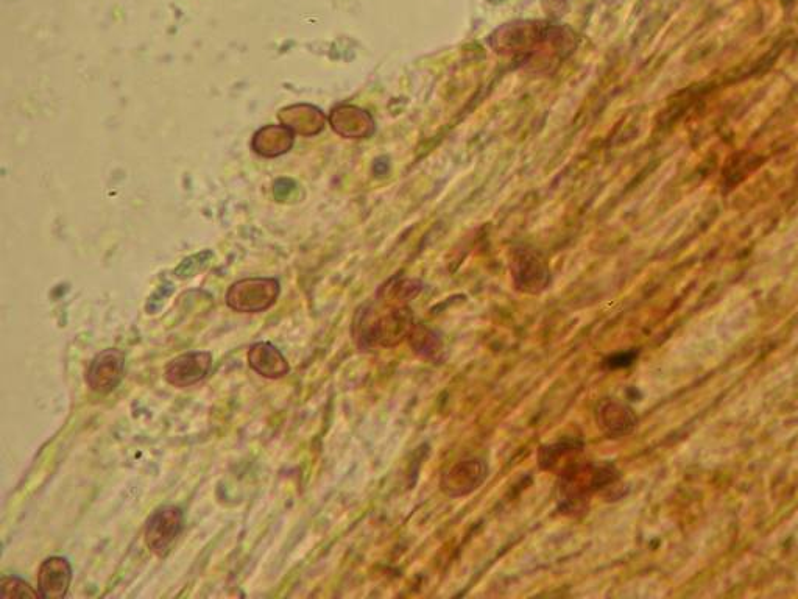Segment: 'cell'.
<instances>
[{
  "instance_id": "6da1fadb",
  "label": "cell",
  "mask_w": 798,
  "mask_h": 599,
  "mask_svg": "<svg viewBox=\"0 0 798 599\" xmlns=\"http://www.w3.org/2000/svg\"><path fill=\"white\" fill-rule=\"evenodd\" d=\"M407 288L382 289L378 300L367 303L356 312L353 337L359 350L395 348L407 341L417 320L406 305Z\"/></svg>"
},
{
  "instance_id": "7a4b0ae2",
  "label": "cell",
  "mask_w": 798,
  "mask_h": 599,
  "mask_svg": "<svg viewBox=\"0 0 798 599\" xmlns=\"http://www.w3.org/2000/svg\"><path fill=\"white\" fill-rule=\"evenodd\" d=\"M618 484L619 472L613 465L583 459L558 475V507L563 514L580 515L594 493H611Z\"/></svg>"
},
{
  "instance_id": "3957f363",
  "label": "cell",
  "mask_w": 798,
  "mask_h": 599,
  "mask_svg": "<svg viewBox=\"0 0 798 599\" xmlns=\"http://www.w3.org/2000/svg\"><path fill=\"white\" fill-rule=\"evenodd\" d=\"M279 283L275 278H245L226 292V305L242 314L264 312L275 305L279 297Z\"/></svg>"
},
{
  "instance_id": "277c9868",
  "label": "cell",
  "mask_w": 798,
  "mask_h": 599,
  "mask_svg": "<svg viewBox=\"0 0 798 599\" xmlns=\"http://www.w3.org/2000/svg\"><path fill=\"white\" fill-rule=\"evenodd\" d=\"M184 528L183 509L178 506H164L153 512L145 526V543L156 556L169 553Z\"/></svg>"
},
{
  "instance_id": "5b68a950",
  "label": "cell",
  "mask_w": 798,
  "mask_h": 599,
  "mask_svg": "<svg viewBox=\"0 0 798 599\" xmlns=\"http://www.w3.org/2000/svg\"><path fill=\"white\" fill-rule=\"evenodd\" d=\"M125 355L117 348H106L92 359L86 383L97 394H110L124 378Z\"/></svg>"
},
{
  "instance_id": "8992f818",
  "label": "cell",
  "mask_w": 798,
  "mask_h": 599,
  "mask_svg": "<svg viewBox=\"0 0 798 599\" xmlns=\"http://www.w3.org/2000/svg\"><path fill=\"white\" fill-rule=\"evenodd\" d=\"M488 476L487 462L482 459H467L457 462L443 475L442 492L449 498H463L476 492Z\"/></svg>"
},
{
  "instance_id": "52a82bcc",
  "label": "cell",
  "mask_w": 798,
  "mask_h": 599,
  "mask_svg": "<svg viewBox=\"0 0 798 599\" xmlns=\"http://www.w3.org/2000/svg\"><path fill=\"white\" fill-rule=\"evenodd\" d=\"M212 366L209 351H191L172 359L166 367L167 383L175 387H191L208 376Z\"/></svg>"
},
{
  "instance_id": "ba28073f",
  "label": "cell",
  "mask_w": 798,
  "mask_h": 599,
  "mask_svg": "<svg viewBox=\"0 0 798 599\" xmlns=\"http://www.w3.org/2000/svg\"><path fill=\"white\" fill-rule=\"evenodd\" d=\"M72 581V567L66 557L52 556L38 571V593L43 599H63Z\"/></svg>"
},
{
  "instance_id": "9c48e42d",
  "label": "cell",
  "mask_w": 798,
  "mask_h": 599,
  "mask_svg": "<svg viewBox=\"0 0 798 599\" xmlns=\"http://www.w3.org/2000/svg\"><path fill=\"white\" fill-rule=\"evenodd\" d=\"M583 442L579 439L560 440L557 444L543 445L538 451V465L544 472L562 475L568 468L583 461Z\"/></svg>"
},
{
  "instance_id": "30bf717a",
  "label": "cell",
  "mask_w": 798,
  "mask_h": 599,
  "mask_svg": "<svg viewBox=\"0 0 798 599\" xmlns=\"http://www.w3.org/2000/svg\"><path fill=\"white\" fill-rule=\"evenodd\" d=\"M596 422L608 437L629 436L638 425V417L630 406L621 401L607 400L596 411Z\"/></svg>"
},
{
  "instance_id": "8fae6325",
  "label": "cell",
  "mask_w": 798,
  "mask_h": 599,
  "mask_svg": "<svg viewBox=\"0 0 798 599\" xmlns=\"http://www.w3.org/2000/svg\"><path fill=\"white\" fill-rule=\"evenodd\" d=\"M295 133L286 125H265L251 139V150L262 158H278L294 147Z\"/></svg>"
},
{
  "instance_id": "7c38bea8",
  "label": "cell",
  "mask_w": 798,
  "mask_h": 599,
  "mask_svg": "<svg viewBox=\"0 0 798 599\" xmlns=\"http://www.w3.org/2000/svg\"><path fill=\"white\" fill-rule=\"evenodd\" d=\"M248 366L258 375L269 378V380L283 378L290 370L283 353L269 342H258V344L251 345L250 351H248Z\"/></svg>"
},
{
  "instance_id": "4fadbf2b",
  "label": "cell",
  "mask_w": 798,
  "mask_h": 599,
  "mask_svg": "<svg viewBox=\"0 0 798 599\" xmlns=\"http://www.w3.org/2000/svg\"><path fill=\"white\" fill-rule=\"evenodd\" d=\"M278 117L281 124L301 136L318 135L325 127V116L322 111L306 103L283 108L279 111Z\"/></svg>"
},
{
  "instance_id": "5bb4252c",
  "label": "cell",
  "mask_w": 798,
  "mask_h": 599,
  "mask_svg": "<svg viewBox=\"0 0 798 599\" xmlns=\"http://www.w3.org/2000/svg\"><path fill=\"white\" fill-rule=\"evenodd\" d=\"M513 277L516 286L530 294L543 291L549 281L548 269L534 255H521L520 258H516L513 263Z\"/></svg>"
},
{
  "instance_id": "9a60e30c",
  "label": "cell",
  "mask_w": 798,
  "mask_h": 599,
  "mask_svg": "<svg viewBox=\"0 0 798 599\" xmlns=\"http://www.w3.org/2000/svg\"><path fill=\"white\" fill-rule=\"evenodd\" d=\"M410 348L414 350L415 355L426 361L434 362V364H445L446 361V347L440 334L435 333L434 330H429L421 323L417 322L414 330L407 337Z\"/></svg>"
},
{
  "instance_id": "2e32d148",
  "label": "cell",
  "mask_w": 798,
  "mask_h": 599,
  "mask_svg": "<svg viewBox=\"0 0 798 599\" xmlns=\"http://www.w3.org/2000/svg\"><path fill=\"white\" fill-rule=\"evenodd\" d=\"M0 598H39L38 590H33L27 582L18 578H2L0 581Z\"/></svg>"
},
{
  "instance_id": "e0dca14e",
  "label": "cell",
  "mask_w": 798,
  "mask_h": 599,
  "mask_svg": "<svg viewBox=\"0 0 798 599\" xmlns=\"http://www.w3.org/2000/svg\"><path fill=\"white\" fill-rule=\"evenodd\" d=\"M635 358V351L619 353V355L610 356L607 361H604V367H608V369H621V367L630 366V364L635 361Z\"/></svg>"
}]
</instances>
